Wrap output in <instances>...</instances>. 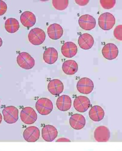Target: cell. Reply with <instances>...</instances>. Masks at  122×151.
<instances>
[{
    "label": "cell",
    "instance_id": "11",
    "mask_svg": "<svg viewBox=\"0 0 122 151\" xmlns=\"http://www.w3.org/2000/svg\"><path fill=\"white\" fill-rule=\"evenodd\" d=\"M23 137L28 142H36L40 137V130L38 127L34 126L28 127L23 132Z\"/></svg>",
    "mask_w": 122,
    "mask_h": 151
},
{
    "label": "cell",
    "instance_id": "27",
    "mask_svg": "<svg viewBox=\"0 0 122 151\" xmlns=\"http://www.w3.org/2000/svg\"><path fill=\"white\" fill-rule=\"evenodd\" d=\"M113 32H114L113 33L114 36L117 40L119 41L122 40V25L121 24L117 25L114 29Z\"/></svg>",
    "mask_w": 122,
    "mask_h": 151
},
{
    "label": "cell",
    "instance_id": "14",
    "mask_svg": "<svg viewBox=\"0 0 122 151\" xmlns=\"http://www.w3.org/2000/svg\"><path fill=\"white\" fill-rule=\"evenodd\" d=\"M78 51L76 45L72 42H65L61 48V52L62 55L67 58H72L74 57Z\"/></svg>",
    "mask_w": 122,
    "mask_h": 151
},
{
    "label": "cell",
    "instance_id": "19",
    "mask_svg": "<svg viewBox=\"0 0 122 151\" xmlns=\"http://www.w3.org/2000/svg\"><path fill=\"white\" fill-rule=\"evenodd\" d=\"M20 21L25 27L30 28L36 24V16L30 11H25L20 16Z\"/></svg>",
    "mask_w": 122,
    "mask_h": 151
},
{
    "label": "cell",
    "instance_id": "23",
    "mask_svg": "<svg viewBox=\"0 0 122 151\" xmlns=\"http://www.w3.org/2000/svg\"><path fill=\"white\" fill-rule=\"evenodd\" d=\"M62 70L67 75H73L78 70V65L76 61L72 60L65 61L62 64Z\"/></svg>",
    "mask_w": 122,
    "mask_h": 151
},
{
    "label": "cell",
    "instance_id": "21",
    "mask_svg": "<svg viewBox=\"0 0 122 151\" xmlns=\"http://www.w3.org/2000/svg\"><path fill=\"white\" fill-rule=\"evenodd\" d=\"M43 58L46 63L52 64L57 61L58 58V52L54 48H47L44 51Z\"/></svg>",
    "mask_w": 122,
    "mask_h": 151
},
{
    "label": "cell",
    "instance_id": "32",
    "mask_svg": "<svg viewBox=\"0 0 122 151\" xmlns=\"http://www.w3.org/2000/svg\"><path fill=\"white\" fill-rule=\"evenodd\" d=\"M2 114L0 113V124H1V122H2Z\"/></svg>",
    "mask_w": 122,
    "mask_h": 151
},
{
    "label": "cell",
    "instance_id": "33",
    "mask_svg": "<svg viewBox=\"0 0 122 151\" xmlns=\"http://www.w3.org/2000/svg\"><path fill=\"white\" fill-rule=\"evenodd\" d=\"M0 103H1V101H0Z\"/></svg>",
    "mask_w": 122,
    "mask_h": 151
},
{
    "label": "cell",
    "instance_id": "22",
    "mask_svg": "<svg viewBox=\"0 0 122 151\" xmlns=\"http://www.w3.org/2000/svg\"><path fill=\"white\" fill-rule=\"evenodd\" d=\"M105 112L103 109L99 106H94L89 111L90 119L94 122H99L103 119Z\"/></svg>",
    "mask_w": 122,
    "mask_h": 151
},
{
    "label": "cell",
    "instance_id": "15",
    "mask_svg": "<svg viewBox=\"0 0 122 151\" xmlns=\"http://www.w3.org/2000/svg\"><path fill=\"white\" fill-rule=\"evenodd\" d=\"M70 126L75 130L82 129L86 124L84 116L81 114H73L69 119Z\"/></svg>",
    "mask_w": 122,
    "mask_h": 151
},
{
    "label": "cell",
    "instance_id": "6",
    "mask_svg": "<svg viewBox=\"0 0 122 151\" xmlns=\"http://www.w3.org/2000/svg\"><path fill=\"white\" fill-rule=\"evenodd\" d=\"M20 119L24 123L26 124H31L36 121L37 114L32 107H26L23 109L21 111Z\"/></svg>",
    "mask_w": 122,
    "mask_h": 151
},
{
    "label": "cell",
    "instance_id": "1",
    "mask_svg": "<svg viewBox=\"0 0 122 151\" xmlns=\"http://www.w3.org/2000/svg\"><path fill=\"white\" fill-rule=\"evenodd\" d=\"M115 19L114 16L110 12L102 14L98 18V25L103 30H110L114 25Z\"/></svg>",
    "mask_w": 122,
    "mask_h": 151
},
{
    "label": "cell",
    "instance_id": "4",
    "mask_svg": "<svg viewBox=\"0 0 122 151\" xmlns=\"http://www.w3.org/2000/svg\"><path fill=\"white\" fill-rule=\"evenodd\" d=\"M17 61L20 67L25 70L32 68L35 64L34 59L26 52L20 53L17 56Z\"/></svg>",
    "mask_w": 122,
    "mask_h": 151
},
{
    "label": "cell",
    "instance_id": "17",
    "mask_svg": "<svg viewBox=\"0 0 122 151\" xmlns=\"http://www.w3.org/2000/svg\"><path fill=\"white\" fill-rule=\"evenodd\" d=\"M48 36L52 40H58L60 38L63 34V30L61 25L58 24H53L47 28Z\"/></svg>",
    "mask_w": 122,
    "mask_h": 151
},
{
    "label": "cell",
    "instance_id": "10",
    "mask_svg": "<svg viewBox=\"0 0 122 151\" xmlns=\"http://www.w3.org/2000/svg\"><path fill=\"white\" fill-rule=\"evenodd\" d=\"M78 23L81 28L88 31L94 28L96 25L95 19L88 14L81 16L79 18Z\"/></svg>",
    "mask_w": 122,
    "mask_h": 151
},
{
    "label": "cell",
    "instance_id": "5",
    "mask_svg": "<svg viewBox=\"0 0 122 151\" xmlns=\"http://www.w3.org/2000/svg\"><path fill=\"white\" fill-rule=\"evenodd\" d=\"M2 114L5 122L8 124L14 123L18 119V110L13 106L5 107L2 110Z\"/></svg>",
    "mask_w": 122,
    "mask_h": 151
},
{
    "label": "cell",
    "instance_id": "28",
    "mask_svg": "<svg viewBox=\"0 0 122 151\" xmlns=\"http://www.w3.org/2000/svg\"><path fill=\"white\" fill-rule=\"evenodd\" d=\"M7 5L6 3L3 1L0 0V16L3 15L7 11Z\"/></svg>",
    "mask_w": 122,
    "mask_h": 151
},
{
    "label": "cell",
    "instance_id": "30",
    "mask_svg": "<svg viewBox=\"0 0 122 151\" xmlns=\"http://www.w3.org/2000/svg\"><path fill=\"white\" fill-rule=\"evenodd\" d=\"M70 140L69 139L65 137H60L56 140V142H70Z\"/></svg>",
    "mask_w": 122,
    "mask_h": 151
},
{
    "label": "cell",
    "instance_id": "16",
    "mask_svg": "<svg viewBox=\"0 0 122 151\" xmlns=\"http://www.w3.org/2000/svg\"><path fill=\"white\" fill-rule=\"evenodd\" d=\"M47 88L52 94L57 96L63 92V84L59 79H53L48 83Z\"/></svg>",
    "mask_w": 122,
    "mask_h": 151
},
{
    "label": "cell",
    "instance_id": "12",
    "mask_svg": "<svg viewBox=\"0 0 122 151\" xmlns=\"http://www.w3.org/2000/svg\"><path fill=\"white\" fill-rule=\"evenodd\" d=\"M102 54L103 57L107 60H113L117 57L118 54V49L115 44L113 43H108L102 48Z\"/></svg>",
    "mask_w": 122,
    "mask_h": 151
},
{
    "label": "cell",
    "instance_id": "9",
    "mask_svg": "<svg viewBox=\"0 0 122 151\" xmlns=\"http://www.w3.org/2000/svg\"><path fill=\"white\" fill-rule=\"evenodd\" d=\"M110 137V132L105 126H98L94 130V139L98 142H106Z\"/></svg>",
    "mask_w": 122,
    "mask_h": 151
},
{
    "label": "cell",
    "instance_id": "18",
    "mask_svg": "<svg viewBox=\"0 0 122 151\" xmlns=\"http://www.w3.org/2000/svg\"><path fill=\"white\" fill-rule=\"evenodd\" d=\"M78 42L81 48L84 50H89L93 46L94 40L91 34L84 33L79 36Z\"/></svg>",
    "mask_w": 122,
    "mask_h": 151
},
{
    "label": "cell",
    "instance_id": "25",
    "mask_svg": "<svg viewBox=\"0 0 122 151\" xmlns=\"http://www.w3.org/2000/svg\"><path fill=\"white\" fill-rule=\"evenodd\" d=\"M68 0H53L52 5L53 7L59 11L65 10L68 6Z\"/></svg>",
    "mask_w": 122,
    "mask_h": 151
},
{
    "label": "cell",
    "instance_id": "13",
    "mask_svg": "<svg viewBox=\"0 0 122 151\" xmlns=\"http://www.w3.org/2000/svg\"><path fill=\"white\" fill-rule=\"evenodd\" d=\"M57 130L52 125H46L41 130L42 137L46 142H52L54 140L57 136Z\"/></svg>",
    "mask_w": 122,
    "mask_h": 151
},
{
    "label": "cell",
    "instance_id": "2",
    "mask_svg": "<svg viewBox=\"0 0 122 151\" xmlns=\"http://www.w3.org/2000/svg\"><path fill=\"white\" fill-rule=\"evenodd\" d=\"M29 41L34 45L41 44L45 40L46 34L44 31L38 28H35L30 30L28 35Z\"/></svg>",
    "mask_w": 122,
    "mask_h": 151
},
{
    "label": "cell",
    "instance_id": "31",
    "mask_svg": "<svg viewBox=\"0 0 122 151\" xmlns=\"http://www.w3.org/2000/svg\"><path fill=\"white\" fill-rule=\"evenodd\" d=\"M2 40L1 38L0 37V47L2 46Z\"/></svg>",
    "mask_w": 122,
    "mask_h": 151
},
{
    "label": "cell",
    "instance_id": "24",
    "mask_svg": "<svg viewBox=\"0 0 122 151\" xmlns=\"http://www.w3.org/2000/svg\"><path fill=\"white\" fill-rule=\"evenodd\" d=\"M5 28L9 33H14L20 28V24L17 19L14 18H9L5 22Z\"/></svg>",
    "mask_w": 122,
    "mask_h": 151
},
{
    "label": "cell",
    "instance_id": "20",
    "mask_svg": "<svg viewBox=\"0 0 122 151\" xmlns=\"http://www.w3.org/2000/svg\"><path fill=\"white\" fill-rule=\"evenodd\" d=\"M71 105L72 100L69 96L62 95L57 99L56 106L60 111H65L69 110L71 107Z\"/></svg>",
    "mask_w": 122,
    "mask_h": 151
},
{
    "label": "cell",
    "instance_id": "7",
    "mask_svg": "<svg viewBox=\"0 0 122 151\" xmlns=\"http://www.w3.org/2000/svg\"><path fill=\"white\" fill-rule=\"evenodd\" d=\"M76 88L78 91L81 94H88L93 90L94 83L90 78L83 77L78 81Z\"/></svg>",
    "mask_w": 122,
    "mask_h": 151
},
{
    "label": "cell",
    "instance_id": "3",
    "mask_svg": "<svg viewBox=\"0 0 122 151\" xmlns=\"http://www.w3.org/2000/svg\"><path fill=\"white\" fill-rule=\"evenodd\" d=\"M36 108L40 114L47 115L53 110V105L50 99L47 98H41L37 101Z\"/></svg>",
    "mask_w": 122,
    "mask_h": 151
},
{
    "label": "cell",
    "instance_id": "29",
    "mask_svg": "<svg viewBox=\"0 0 122 151\" xmlns=\"http://www.w3.org/2000/svg\"><path fill=\"white\" fill-rule=\"evenodd\" d=\"M75 2L79 6H83L87 5L88 4V2H89V0H75Z\"/></svg>",
    "mask_w": 122,
    "mask_h": 151
},
{
    "label": "cell",
    "instance_id": "8",
    "mask_svg": "<svg viewBox=\"0 0 122 151\" xmlns=\"http://www.w3.org/2000/svg\"><path fill=\"white\" fill-rule=\"evenodd\" d=\"M91 102L89 99L86 96H79L73 101V107L75 109L81 113L86 111L90 107Z\"/></svg>",
    "mask_w": 122,
    "mask_h": 151
},
{
    "label": "cell",
    "instance_id": "26",
    "mask_svg": "<svg viewBox=\"0 0 122 151\" xmlns=\"http://www.w3.org/2000/svg\"><path fill=\"white\" fill-rule=\"evenodd\" d=\"M115 0H100L99 3L101 6L105 9H110L113 8L115 4Z\"/></svg>",
    "mask_w": 122,
    "mask_h": 151
}]
</instances>
